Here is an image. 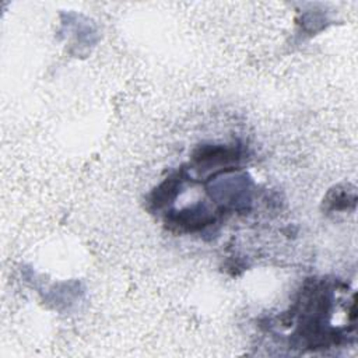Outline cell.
I'll list each match as a JSON object with an SVG mask.
<instances>
[{
	"instance_id": "obj_1",
	"label": "cell",
	"mask_w": 358,
	"mask_h": 358,
	"mask_svg": "<svg viewBox=\"0 0 358 358\" xmlns=\"http://www.w3.org/2000/svg\"><path fill=\"white\" fill-rule=\"evenodd\" d=\"M214 221L213 215H210L207 211H204L203 207L189 208L179 213H172L168 217V222L176 225L178 228L183 231H199L207 225H210Z\"/></svg>"
},
{
	"instance_id": "obj_3",
	"label": "cell",
	"mask_w": 358,
	"mask_h": 358,
	"mask_svg": "<svg viewBox=\"0 0 358 358\" xmlns=\"http://www.w3.org/2000/svg\"><path fill=\"white\" fill-rule=\"evenodd\" d=\"M182 183V178L180 173L179 175H173L169 179H166L164 183H161L151 194V204L155 208H161L165 204L171 203V200L175 199L178 189L180 187Z\"/></svg>"
},
{
	"instance_id": "obj_2",
	"label": "cell",
	"mask_w": 358,
	"mask_h": 358,
	"mask_svg": "<svg viewBox=\"0 0 358 358\" xmlns=\"http://www.w3.org/2000/svg\"><path fill=\"white\" fill-rule=\"evenodd\" d=\"M193 158L199 165H224L239 159V152L235 148L224 145H203L196 150Z\"/></svg>"
}]
</instances>
